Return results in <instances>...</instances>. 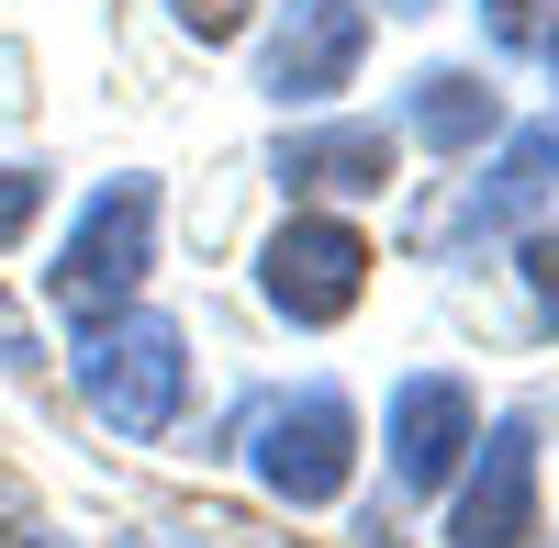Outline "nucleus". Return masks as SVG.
<instances>
[{"label": "nucleus", "instance_id": "obj_1", "mask_svg": "<svg viewBox=\"0 0 559 548\" xmlns=\"http://www.w3.org/2000/svg\"><path fill=\"white\" fill-rule=\"evenodd\" d=\"M68 370H79L90 426H112L123 448H157L179 426V403H191V336H179L168 313L123 302V313H102V325H79Z\"/></svg>", "mask_w": 559, "mask_h": 548}, {"label": "nucleus", "instance_id": "obj_2", "mask_svg": "<svg viewBox=\"0 0 559 548\" xmlns=\"http://www.w3.org/2000/svg\"><path fill=\"white\" fill-rule=\"evenodd\" d=\"M247 470L269 504H292V515H324L336 492L358 481V403L336 381H302V392H258V415H247Z\"/></svg>", "mask_w": 559, "mask_h": 548}, {"label": "nucleus", "instance_id": "obj_3", "mask_svg": "<svg viewBox=\"0 0 559 548\" xmlns=\"http://www.w3.org/2000/svg\"><path fill=\"white\" fill-rule=\"evenodd\" d=\"M146 269H157V179L123 168V179H102L90 213L68 224L57 269H45V302H57L68 325H102V313H123L134 291H146Z\"/></svg>", "mask_w": 559, "mask_h": 548}, {"label": "nucleus", "instance_id": "obj_4", "mask_svg": "<svg viewBox=\"0 0 559 548\" xmlns=\"http://www.w3.org/2000/svg\"><path fill=\"white\" fill-rule=\"evenodd\" d=\"M537 470H548V403L481 415L471 460L448 481V548H537Z\"/></svg>", "mask_w": 559, "mask_h": 548}, {"label": "nucleus", "instance_id": "obj_5", "mask_svg": "<svg viewBox=\"0 0 559 548\" xmlns=\"http://www.w3.org/2000/svg\"><path fill=\"white\" fill-rule=\"evenodd\" d=\"M369 236L347 213H313V202H292V224L258 247V302L280 313V325H302V336H324V325H347V313L369 302Z\"/></svg>", "mask_w": 559, "mask_h": 548}, {"label": "nucleus", "instance_id": "obj_6", "mask_svg": "<svg viewBox=\"0 0 559 548\" xmlns=\"http://www.w3.org/2000/svg\"><path fill=\"white\" fill-rule=\"evenodd\" d=\"M369 57V0H280V23L258 45V90L280 112H324Z\"/></svg>", "mask_w": 559, "mask_h": 548}, {"label": "nucleus", "instance_id": "obj_7", "mask_svg": "<svg viewBox=\"0 0 559 548\" xmlns=\"http://www.w3.org/2000/svg\"><path fill=\"white\" fill-rule=\"evenodd\" d=\"M481 437V403L459 370H403L392 403H381V448H392V492H448L459 460Z\"/></svg>", "mask_w": 559, "mask_h": 548}, {"label": "nucleus", "instance_id": "obj_8", "mask_svg": "<svg viewBox=\"0 0 559 548\" xmlns=\"http://www.w3.org/2000/svg\"><path fill=\"white\" fill-rule=\"evenodd\" d=\"M392 157H403V134H392V123L336 112V123L280 134V146H269V179H280L292 202H381V191H392Z\"/></svg>", "mask_w": 559, "mask_h": 548}, {"label": "nucleus", "instance_id": "obj_9", "mask_svg": "<svg viewBox=\"0 0 559 548\" xmlns=\"http://www.w3.org/2000/svg\"><path fill=\"white\" fill-rule=\"evenodd\" d=\"M559 202V123H526V134H503L492 146V168L471 179V202H459V224H448V258H481V247H503L526 213H548Z\"/></svg>", "mask_w": 559, "mask_h": 548}, {"label": "nucleus", "instance_id": "obj_10", "mask_svg": "<svg viewBox=\"0 0 559 548\" xmlns=\"http://www.w3.org/2000/svg\"><path fill=\"white\" fill-rule=\"evenodd\" d=\"M403 134L414 146H437V157H481V146H503V90L481 79V68H426L403 90Z\"/></svg>", "mask_w": 559, "mask_h": 548}, {"label": "nucleus", "instance_id": "obj_11", "mask_svg": "<svg viewBox=\"0 0 559 548\" xmlns=\"http://www.w3.org/2000/svg\"><path fill=\"white\" fill-rule=\"evenodd\" d=\"M515 258H526V291H537V325L559 336V224H526Z\"/></svg>", "mask_w": 559, "mask_h": 548}, {"label": "nucleus", "instance_id": "obj_12", "mask_svg": "<svg viewBox=\"0 0 559 548\" xmlns=\"http://www.w3.org/2000/svg\"><path fill=\"white\" fill-rule=\"evenodd\" d=\"M34 224H45V168L23 157V168H0V247H23Z\"/></svg>", "mask_w": 559, "mask_h": 548}, {"label": "nucleus", "instance_id": "obj_13", "mask_svg": "<svg viewBox=\"0 0 559 548\" xmlns=\"http://www.w3.org/2000/svg\"><path fill=\"white\" fill-rule=\"evenodd\" d=\"M0 381H45V336L23 325V302L0 291Z\"/></svg>", "mask_w": 559, "mask_h": 548}, {"label": "nucleus", "instance_id": "obj_14", "mask_svg": "<svg viewBox=\"0 0 559 548\" xmlns=\"http://www.w3.org/2000/svg\"><path fill=\"white\" fill-rule=\"evenodd\" d=\"M0 548H79V537H57V526H45L23 481H0Z\"/></svg>", "mask_w": 559, "mask_h": 548}, {"label": "nucleus", "instance_id": "obj_15", "mask_svg": "<svg viewBox=\"0 0 559 548\" xmlns=\"http://www.w3.org/2000/svg\"><path fill=\"white\" fill-rule=\"evenodd\" d=\"M168 12H179V34H202V45H236L258 0H168Z\"/></svg>", "mask_w": 559, "mask_h": 548}, {"label": "nucleus", "instance_id": "obj_16", "mask_svg": "<svg viewBox=\"0 0 559 548\" xmlns=\"http://www.w3.org/2000/svg\"><path fill=\"white\" fill-rule=\"evenodd\" d=\"M481 12H492V45H559V23L537 0H481Z\"/></svg>", "mask_w": 559, "mask_h": 548}, {"label": "nucleus", "instance_id": "obj_17", "mask_svg": "<svg viewBox=\"0 0 559 548\" xmlns=\"http://www.w3.org/2000/svg\"><path fill=\"white\" fill-rule=\"evenodd\" d=\"M381 12H437V0H381Z\"/></svg>", "mask_w": 559, "mask_h": 548}, {"label": "nucleus", "instance_id": "obj_18", "mask_svg": "<svg viewBox=\"0 0 559 548\" xmlns=\"http://www.w3.org/2000/svg\"><path fill=\"white\" fill-rule=\"evenodd\" d=\"M134 548H179V537H134Z\"/></svg>", "mask_w": 559, "mask_h": 548}]
</instances>
